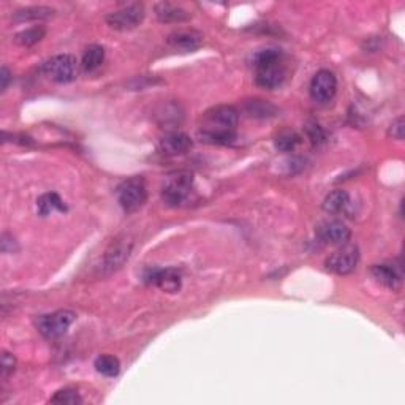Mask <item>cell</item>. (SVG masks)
<instances>
[{
    "instance_id": "obj_1",
    "label": "cell",
    "mask_w": 405,
    "mask_h": 405,
    "mask_svg": "<svg viewBox=\"0 0 405 405\" xmlns=\"http://www.w3.org/2000/svg\"><path fill=\"white\" fill-rule=\"evenodd\" d=\"M255 81L260 88L276 89L285 79V67L280 49H263L255 55Z\"/></svg>"
},
{
    "instance_id": "obj_2",
    "label": "cell",
    "mask_w": 405,
    "mask_h": 405,
    "mask_svg": "<svg viewBox=\"0 0 405 405\" xmlns=\"http://www.w3.org/2000/svg\"><path fill=\"white\" fill-rule=\"evenodd\" d=\"M116 196H118L119 205L125 212H136L141 209L148 200V189H146L144 179L135 176L120 182L118 190H116Z\"/></svg>"
},
{
    "instance_id": "obj_3",
    "label": "cell",
    "mask_w": 405,
    "mask_h": 405,
    "mask_svg": "<svg viewBox=\"0 0 405 405\" xmlns=\"http://www.w3.org/2000/svg\"><path fill=\"white\" fill-rule=\"evenodd\" d=\"M192 185H194V176L189 171H177L168 176L161 189V198L168 206H179L189 196Z\"/></svg>"
},
{
    "instance_id": "obj_4",
    "label": "cell",
    "mask_w": 405,
    "mask_h": 405,
    "mask_svg": "<svg viewBox=\"0 0 405 405\" xmlns=\"http://www.w3.org/2000/svg\"><path fill=\"white\" fill-rule=\"evenodd\" d=\"M43 72L55 83L67 84L72 83L78 76V62H76L73 55L59 54L44 62Z\"/></svg>"
},
{
    "instance_id": "obj_5",
    "label": "cell",
    "mask_w": 405,
    "mask_h": 405,
    "mask_svg": "<svg viewBox=\"0 0 405 405\" xmlns=\"http://www.w3.org/2000/svg\"><path fill=\"white\" fill-rule=\"evenodd\" d=\"M237 120L239 114L233 106H215L202 118V131H235Z\"/></svg>"
},
{
    "instance_id": "obj_6",
    "label": "cell",
    "mask_w": 405,
    "mask_h": 405,
    "mask_svg": "<svg viewBox=\"0 0 405 405\" xmlns=\"http://www.w3.org/2000/svg\"><path fill=\"white\" fill-rule=\"evenodd\" d=\"M75 318L76 313L73 311H57L38 317L37 328L47 339H57L67 332Z\"/></svg>"
},
{
    "instance_id": "obj_7",
    "label": "cell",
    "mask_w": 405,
    "mask_h": 405,
    "mask_svg": "<svg viewBox=\"0 0 405 405\" xmlns=\"http://www.w3.org/2000/svg\"><path fill=\"white\" fill-rule=\"evenodd\" d=\"M359 260V250L356 246L343 244L341 249L331 253L326 258L325 266L328 271L334 272L339 276H347L354 271V267L358 265Z\"/></svg>"
},
{
    "instance_id": "obj_8",
    "label": "cell",
    "mask_w": 405,
    "mask_h": 405,
    "mask_svg": "<svg viewBox=\"0 0 405 405\" xmlns=\"http://www.w3.org/2000/svg\"><path fill=\"white\" fill-rule=\"evenodd\" d=\"M144 7L141 3H131L127 7L118 10V12L109 13L106 16V23L114 30H131L143 23L144 19Z\"/></svg>"
},
{
    "instance_id": "obj_9",
    "label": "cell",
    "mask_w": 405,
    "mask_h": 405,
    "mask_svg": "<svg viewBox=\"0 0 405 405\" xmlns=\"http://www.w3.org/2000/svg\"><path fill=\"white\" fill-rule=\"evenodd\" d=\"M309 90H311V97L318 103H326V101L332 100L337 90L336 75L329 70H320L312 78Z\"/></svg>"
},
{
    "instance_id": "obj_10",
    "label": "cell",
    "mask_w": 405,
    "mask_h": 405,
    "mask_svg": "<svg viewBox=\"0 0 405 405\" xmlns=\"http://www.w3.org/2000/svg\"><path fill=\"white\" fill-rule=\"evenodd\" d=\"M318 239L325 244L331 246H343L350 241V228L341 220H326L317 228Z\"/></svg>"
},
{
    "instance_id": "obj_11",
    "label": "cell",
    "mask_w": 405,
    "mask_h": 405,
    "mask_svg": "<svg viewBox=\"0 0 405 405\" xmlns=\"http://www.w3.org/2000/svg\"><path fill=\"white\" fill-rule=\"evenodd\" d=\"M144 280L161 288L164 291L174 293L181 288V272L174 270V267H168V270H151L148 274L144 276Z\"/></svg>"
},
{
    "instance_id": "obj_12",
    "label": "cell",
    "mask_w": 405,
    "mask_h": 405,
    "mask_svg": "<svg viewBox=\"0 0 405 405\" xmlns=\"http://www.w3.org/2000/svg\"><path fill=\"white\" fill-rule=\"evenodd\" d=\"M166 42H168L171 48L185 51V53H192V51L198 49L202 44V35L200 32H196V30L182 29L170 34Z\"/></svg>"
},
{
    "instance_id": "obj_13",
    "label": "cell",
    "mask_w": 405,
    "mask_h": 405,
    "mask_svg": "<svg viewBox=\"0 0 405 405\" xmlns=\"http://www.w3.org/2000/svg\"><path fill=\"white\" fill-rule=\"evenodd\" d=\"M131 252V244L125 241H116L114 244L106 250L103 257V265H101V270H106L108 272L118 271L124 263L129 260Z\"/></svg>"
},
{
    "instance_id": "obj_14",
    "label": "cell",
    "mask_w": 405,
    "mask_h": 405,
    "mask_svg": "<svg viewBox=\"0 0 405 405\" xmlns=\"http://www.w3.org/2000/svg\"><path fill=\"white\" fill-rule=\"evenodd\" d=\"M371 274L374 280L380 285L389 288V290H397L402 283V274L391 263H378L371 267Z\"/></svg>"
},
{
    "instance_id": "obj_15",
    "label": "cell",
    "mask_w": 405,
    "mask_h": 405,
    "mask_svg": "<svg viewBox=\"0 0 405 405\" xmlns=\"http://www.w3.org/2000/svg\"><path fill=\"white\" fill-rule=\"evenodd\" d=\"M160 148L166 155H182L192 148V140L182 131H170L161 138Z\"/></svg>"
},
{
    "instance_id": "obj_16",
    "label": "cell",
    "mask_w": 405,
    "mask_h": 405,
    "mask_svg": "<svg viewBox=\"0 0 405 405\" xmlns=\"http://www.w3.org/2000/svg\"><path fill=\"white\" fill-rule=\"evenodd\" d=\"M155 14H157V19L165 24L184 23L187 19H190V13L187 12L185 8H182L179 5H174V3H168V2L157 3Z\"/></svg>"
},
{
    "instance_id": "obj_17",
    "label": "cell",
    "mask_w": 405,
    "mask_h": 405,
    "mask_svg": "<svg viewBox=\"0 0 405 405\" xmlns=\"http://www.w3.org/2000/svg\"><path fill=\"white\" fill-rule=\"evenodd\" d=\"M348 202H350V196L345 190H334L323 200V209L329 214H339V212L345 211Z\"/></svg>"
},
{
    "instance_id": "obj_18",
    "label": "cell",
    "mask_w": 405,
    "mask_h": 405,
    "mask_svg": "<svg viewBox=\"0 0 405 405\" xmlns=\"http://www.w3.org/2000/svg\"><path fill=\"white\" fill-rule=\"evenodd\" d=\"M105 60V49L100 47V44H92L88 49L84 51L83 60H81V65H83L84 72H94L97 70Z\"/></svg>"
},
{
    "instance_id": "obj_19",
    "label": "cell",
    "mask_w": 405,
    "mask_h": 405,
    "mask_svg": "<svg viewBox=\"0 0 405 405\" xmlns=\"http://www.w3.org/2000/svg\"><path fill=\"white\" fill-rule=\"evenodd\" d=\"M54 14V10L49 7H27L18 10L13 14L16 21H38V19H48Z\"/></svg>"
},
{
    "instance_id": "obj_20",
    "label": "cell",
    "mask_w": 405,
    "mask_h": 405,
    "mask_svg": "<svg viewBox=\"0 0 405 405\" xmlns=\"http://www.w3.org/2000/svg\"><path fill=\"white\" fill-rule=\"evenodd\" d=\"M47 35V30L42 25H35V27L25 29L23 32L14 35V43L19 44V47H32V44L38 43L40 40L44 38Z\"/></svg>"
},
{
    "instance_id": "obj_21",
    "label": "cell",
    "mask_w": 405,
    "mask_h": 405,
    "mask_svg": "<svg viewBox=\"0 0 405 405\" xmlns=\"http://www.w3.org/2000/svg\"><path fill=\"white\" fill-rule=\"evenodd\" d=\"M95 369L105 377H116L120 372V363L116 356L111 354H101L95 359Z\"/></svg>"
},
{
    "instance_id": "obj_22",
    "label": "cell",
    "mask_w": 405,
    "mask_h": 405,
    "mask_svg": "<svg viewBox=\"0 0 405 405\" xmlns=\"http://www.w3.org/2000/svg\"><path fill=\"white\" fill-rule=\"evenodd\" d=\"M37 207L38 212L42 215H48L54 211H67L64 201L60 200V196L57 194H44L38 198L37 201Z\"/></svg>"
},
{
    "instance_id": "obj_23",
    "label": "cell",
    "mask_w": 405,
    "mask_h": 405,
    "mask_svg": "<svg viewBox=\"0 0 405 405\" xmlns=\"http://www.w3.org/2000/svg\"><path fill=\"white\" fill-rule=\"evenodd\" d=\"M246 113L250 116V118H271L274 116L276 108L272 106L270 101L265 100H250L246 103Z\"/></svg>"
},
{
    "instance_id": "obj_24",
    "label": "cell",
    "mask_w": 405,
    "mask_h": 405,
    "mask_svg": "<svg viewBox=\"0 0 405 405\" xmlns=\"http://www.w3.org/2000/svg\"><path fill=\"white\" fill-rule=\"evenodd\" d=\"M300 143H301V136L293 130H283L277 135L276 138V148L282 152L295 151V148Z\"/></svg>"
},
{
    "instance_id": "obj_25",
    "label": "cell",
    "mask_w": 405,
    "mask_h": 405,
    "mask_svg": "<svg viewBox=\"0 0 405 405\" xmlns=\"http://www.w3.org/2000/svg\"><path fill=\"white\" fill-rule=\"evenodd\" d=\"M201 141L211 144H233L236 140L235 131H201Z\"/></svg>"
},
{
    "instance_id": "obj_26",
    "label": "cell",
    "mask_w": 405,
    "mask_h": 405,
    "mask_svg": "<svg viewBox=\"0 0 405 405\" xmlns=\"http://www.w3.org/2000/svg\"><path fill=\"white\" fill-rule=\"evenodd\" d=\"M51 402L53 404H65V405H76V404H83V399H81L79 393L76 389L72 388H65L60 389L51 397Z\"/></svg>"
},
{
    "instance_id": "obj_27",
    "label": "cell",
    "mask_w": 405,
    "mask_h": 405,
    "mask_svg": "<svg viewBox=\"0 0 405 405\" xmlns=\"http://www.w3.org/2000/svg\"><path fill=\"white\" fill-rule=\"evenodd\" d=\"M307 135H309V138H311V141L313 144L315 146H318V144H322V143H325V140H326V136H325V131H323V129L320 125H318L317 122H309L307 124Z\"/></svg>"
},
{
    "instance_id": "obj_28",
    "label": "cell",
    "mask_w": 405,
    "mask_h": 405,
    "mask_svg": "<svg viewBox=\"0 0 405 405\" xmlns=\"http://www.w3.org/2000/svg\"><path fill=\"white\" fill-rule=\"evenodd\" d=\"M14 367H16V359L12 353L5 352L2 354V378H7L10 374H13Z\"/></svg>"
},
{
    "instance_id": "obj_29",
    "label": "cell",
    "mask_w": 405,
    "mask_h": 405,
    "mask_svg": "<svg viewBox=\"0 0 405 405\" xmlns=\"http://www.w3.org/2000/svg\"><path fill=\"white\" fill-rule=\"evenodd\" d=\"M389 136H393L394 140H402L404 138V118H397L394 122L389 127V131H388Z\"/></svg>"
},
{
    "instance_id": "obj_30",
    "label": "cell",
    "mask_w": 405,
    "mask_h": 405,
    "mask_svg": "<svg viewBox=\"0 0 405 405\" xmlns=\"http://www.w3.org/2000/svg\"><path fill=\"white\" fill-rule=\"evenodd\" d=\"M0 81H2L0 88H2V92H5L8 88L10 81H12V73H10V70L7 67H2V72H0Z\"/></svg>"
}]
</instances>
